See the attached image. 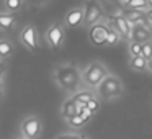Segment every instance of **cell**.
<instances>
[{"mask_svg":"<svg viewBox=\"0 0 152 139\" xmlns=\"http://www.w3.org/2000/svg\"><path fill=\"white\" fill-rule=\"evenodd\" d=\"M56 82L61 89L67 90V92H79V85H80V72L75 66H70V64H64V66H59L56 69Z\"/></svg>","mask_w":152,"mask_h":139,"instance_id":"1","label":"cell"},{"mask_svg":"<svg viewBox=\"0 0 152 139\" xmlns=\"http://www.w3.org/2000/svg\"><path fill=\"white\" fill-rule=\"evenodd\" d=\"M106 77H108V70L105 69V66L100 62H92L83 72V82L88 83L90 87H98Z\"/></svg>","mask_w":152,"mask_h":139,"instance_id":"2","label":"cell"},{"mask_svg":"<svg viewBox=\"0 0 152 139\" xmlns=\"http://www.w3.org/2000/svg\"><path fill=\"white\" fill-rule=\"evenodd\" d=\"M98 93L103 97L105 100H110V98H116V97L121 95L123 92V87H121V82H119L118 77L115 75H108L98 87Z\"/></svg>","mask_w":152,"mask_h":139,"instance_id":"3","label":"cell"},{"mask_svg":"<svg viewBox=\"0 0 152 139\" xmlns=\"http://www.w3.org/2000/svg\"><path fill=\"white\" fill-rule=\"evenodd\" d=\"M83 15H85L83 23H85L87 26H93V25H96L98 20L102 18L103 8L96 0H87V5H85V8H83Z\"/></svg>","mask_w":152,"mask_h":139,"instance_id":"4","label":"cell"},{"mask_svg":"<svg viewBox=\"0 0 152 139\" xmlns=\"http://www.w3.org/2000/svg\"><path fill=\"white\" fill-rule=\"evenodd\" d=\"M21 132H23L25 139H38L41 134V121L36 116H30L25 118L21 123Z\"/></svg>","mask_w":152,"mask_h":139,"instance_id":"5","label":"cell"},{"mask_svg":"<svg viewBox=\"0 0 152 139\" xmlns=\"http://www.w3.org/2000/svg\"><path fill=\"white\" fill-rule=\"evenodd\" d=\"M108 33H110V28L106 25H93L88 31V38L95 46H103L106 44V40H108Z\"/></svg>","mask_w":152,"mask_h":139,"instance_id":"6","label":"cell"},{"mask_svg":"<svg viewBox=\"0 0 152 139\" xmlns=\"http://www.w3.org/2000/svg\"><path fill=\"white\" fill-rule=\"evenodd\" d=\"M110 25L111 28L119 34L121 38H131V31H132V25L126 20L124 17H111L110 18Z\"/></svg>","mask_w":152,"mask_h":139,"instance_id":"7","label":"cell"},{"mask_svg":"<svg viewBox=\"0 0 152 139\" xmlns=\"http://www.w3.org/2000/svg\"><path fill=\"white\" fill-rule=\"evenodd\" d=\"M46 36H48V43H49L54 49H59L62 41H64V30H62L59 21H54V23L51 25L48 33H46Z\"/></svg>","mask_w":152,"mask_h":139,"instance_id":"8","label":"cell"},{"mask_svg":"<svg viewBox=\"0 0 152 139\" xmlns=\"http://www.w3.org/2000/svg\"><path fill=\"white\" fill-rule=\"evenodd\" d=\"M21 41L26 48H30L31 51H38L39 49V44H38V34L34 26H26L23 31H21Z\"/></svg>","mask_w":152,"mask_h":139,"instance_id":"9","label":"cell"},{"mask_svg":"<svg viewBox=\"0 0 152 139\" xmlns=\"http://www.w3.org/2000/svg\"><path fill=\"white\" fill-rule=\"evenodd\" d=\"M124 18L132 25V26H136V25H141V26H145V28L151 26V23H149V20H147V12L128 10L126 15H124Z\"/></svg>","mask_w":152,"mask_h":139,"instance_id":"10","label":"cell"},{"mask_svg":"<svg viewBox=\"0 0 152 139\" xmlns=\"http://www.w3.org/2000/svg\"><path fill=\"white\" fill-rule=\"evenodd\" d=\"M152 38V33L149 31V28L145 26H141V25H136L132 26V31H131V40L132 43H139V44H144V43H149Z\"/></svg>","mask_w":152,"mask_h":139,"instance_id":"11","label":"cell"},{"mask_svg":"<svg viewBox=\"0 0 152 139\" xmlns=\"http://www.w3.org/2000/svg\"><path fill=\"white\" fill-rule=\"evenodd\" d=\"M83 8H72L69 13L66 15V25L70 28H75V26H80L83 23Z\"/></svg>","mask_w":152,"mask_h":139,"instance_id":"12","label":"cell"},{"mask_svg":"<svg viewBox=\"0 0 152 139\" xmlns=\"http://www.w3.org/2000/svg\"><path fill=\"white\" fill-rule=\"evenodd\" d=\"M61 115H62L67 121H69L70 118H74L75 115H79V106H77L75 100H74V98L66 100L64 105H62V110H61Z\"/></svg>","mask_w":152,"mask_h":139,"instance_id":"13","label":"cell"},{"mask_svg":"<svg viewBox=\"0 0 152 139\" xmlns=\"http://www.w3.org/2000/svg\"><path fill=\"white\" fill-rule=\"evenodd\" d=\"M121 4H123V7L128 8V10H141V12H145L149 8L147 0H121Z\"/></svg>","mask_w":152,"mask_h":139,"instance_id":"14","label":"cell"},{"mask_svg":"<svg viewBox=\"0 0 152 139\" xmlns=\"http://www.w3.org/2000/svg\"><path fill=\"white\" fill-rule=\"evenodd\" d=\"M74 100H75V103H77V106H87V103L90 102V100H93L95 97H93V93L90 92V90H79L77 93H74V97H72Z\"/></svg>","mask_w":152,"mask_h":139,"instance_id":"15","label":"cell"},{"mask_svg":"<svg viewBox=\"0 0 152 139\" xmlns=\"http://www.w3.org/2000/svg\"><path fill=\"white\" fill-rule=\"evenodd\" d=\"M15 25L13 13H0V28L2 30H12Z\"/></svg>","mask_w":152,"mask_h":139,"instance_id":"16","label":"cell"},{"mask_svg":"<svg viewBox=\"0 0 152 139\" xmlns=\"http://www.w3.org/2000/svg\"><path fill=\"white\" fill-rule=\"evenodd\" d=\"M147 67H149V61H145L142 56L132 57L131 59V69L132 70H139V72H142V70H145Z\"/></svg>","mask_w":152,"mask_h":139,"instance_id":"17","label":"cell"},{"mask_svg":"<svg viewBox=\"0 0 152 139\" xmlns=\"http://www.w3.org/2000/svg\"><path fill=\"white\" fill-rule=\"evenodd\" d=\"M12 54H13V46H12V43L2 40L0 41V57H2V59H8Z\"/></svg>","mask_w":152,"mask_h":139,"instance_id":"18","label":"cell"},{"mask_svg":"<svg viewBox=\"0 0 152 139\" xmlns=\"http://www.w3.org/2000/svg\"><path fill=\"white\" fill-rule=\"evenodd\" d=\"M141 56L144 57L145 61H152V43H144L141 48Z\"/></svg>","mask_w":152,"mask_h":139,"instance_id":"19","label":"cell"},{"mask_svg":"<svg viewBox=\"0 0 152 139\" xmlns=\"http://www.w3.org/2000/svg\"><path fill=\"white\" fill-rule=\"evenodd\" d=\"M23 0H5V7H7L8 12H17L20 10Z\"/></svg>","mask_w":152,"mask_h":139,"instance_id":"20","label":"cell"},{"mask_svg":"<svg viewBox=\"0 0 152 139\" xmlns=\"http://www.w3.org/2000/svg\"><path fill=\"white\" fill-rule=\"evenodd\" d=\"M118 41H119V34L111 28V30H110V33H108V40H106V44H110V46H115V44H118Z\"/></svg>","mask_w":152,"mask_h":139,"instance_id":"21","label":"cell"},{"mask_svg":"<svg viewBox=\"0 0 152 139\" xmlns=\"http://www.w3.org/2000/svg\"><path fill=\"white\" fill-rule=\"evenodd\" d=\"M69 124L72 126V128H80V126L85 124V119H83L80 115H75L74 118H70V119H69Z\"/></svg>","mask_w":152,"mask_h":139,"instance_id":"22","label":"cell"},{"mask_svg":"<svg viewBox=\"0 0 152 139\" xmlns=\"http://www.w3.org/2000/svg\"><path fill=\"white\" fill-rule=\"evenodd\" d=\"M141 48H142V44L132 43V41H131V44H129V53L132 54V57H139V56H141Z\"/></svg>","mask_w":152,"mask_h":139,"instance_id":"23","label":"cell"},{"mask_svg":"<svg viewBox=\"0 0 152 139\" xmlns=\"http://www.w3.org/2000/svg\"><path fill=\"white\" fill-rule=\"evenodd\" d=\"M79 115L82 116V118L85 119V121H88V119L92 118V115H93V113L90 111V110L87 108V106H80V108H79Z\"/></svg>","mask_w":152,"mask_h":139,"instance_id":"24","label":"cell"},{"mask_svg":"<svg viewBox=\"0 0 152 139\" xmlns=\"http://www.w3.org/2000/svg\"><path fill=\"white\" fill-rule=\"evenodd\" d=\"M98 106H100V103H98V100L96 98H93V100H90L88 103H87V108L90 110L92 113H95L96 110H98Z\"/></svg>","mask_w":152,"mask_h":139,"instance_id":"25","label":"cell"},{"mask_svg":"<svg viewBox=\"0 0 152 139\" xmlns=\"http://www.w3.org/2000/svg\"><path fill=\"white\" fill-rule=\"evenodd\" d=\"M26 4H30V5H34V7H38V5H43V4H46V2H49V0H25Z\"/></svg>","mask_w":152,"mask_h":139,"instance_id":"26","label":"cell"},{"mask_svg":"<svg viewBox=\"0 0 152 139\" xmlns=\"http://www.w3.org/2000/svg\"><path fill=\"white\" fill-rule=\"evenodd\" d=\"M57 139H80L79 136H74V134H62V136H59Z\"/></svg>","mask_w":152,"mask_h":139,"instance_id":"27","label":"cell"},{"mask_svg":"<svg viewBox=\"0 0 152 139\" xmlns=\"http://www.w3.org/2000/svg\"><path fill=\"white\" fill-rule=\"evenodd\" d=\"M4 74H5V64H4V62H0V79L4 77Z\"/></svg>","mask_w":152,"mask_h":139,"instance_id":"28","label":"cell"},{"mask_svg":"<svg viewBox=\"0 0 152 139\" xmlns=\"http://www.w3.org/2000/svg\"><path fill=\"white\" fill-rule=\"evenodd\" d=\"M147 20H149V23L152 25V8H151V10L147 12Z\"/></svg>","mask_w":152,"mask_h":139,"instance_id":"29","label":"cell"},{"mask_svg":"<svg viewBox=\"0 0 152 139\" xmlns=\"http://www.w3.org/2000/svg\"><path fill=\"white\" fill-rule=\"evenodd\" d=\"M2 95H4V89H2V83H0V98H2Z\"/></svg>","mask_w":152,"mask_h":139,"instance_id":"30","label":"cell"},{"mask_svg":"<svg viewBox=\"0 0 152 139\" xmlns=\"http://www.w3.org/2000/svg\"><path fill=\"white\" fill-rule=\"evenodd\" d=\"M149 69H151V72H152V61H149Z\"/></svg>","mask_w":152,"mask_h":139,"instance_id":"31","label":"cell"},{"mask_svg":"<svg viewBox=\"0 0 152 139\" xmlns=\"http://www.w3.org/2000/svg\"><path fill=\"white\" fill-rule=\"evenodd\" d=\"M147 4H149V7H152V0H147Z\"/></svg>","mask_w":152,"mask_h":139,"instance_id":"32","label":"cell"},{"mask_svg":"<svg viewBox=\"0 0 152 139\" xmlns=\"http://www.w3.org/2000/svg\"><path fill=\"white\" fill-rule=\"evenodd\" d=\"M115 2H118V0H115Z\"/></svg>","mask_w":152,"mask_h":139,"instance_id":"33","label":"cell"}]
</instances>
